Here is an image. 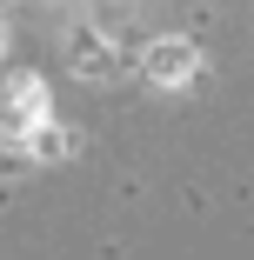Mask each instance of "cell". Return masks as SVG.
<instances>
[{
  "mask_svg": "<svg viewBox=\"0 0 254 260\" xmlns=\"http://www.w3.org/2000/svg\"><path fill=\"white\" fill-rule=\"evenodd\" d=\"M194 60H201V54H194L187 40H154L140 67H147V80H161V87H181V80L194 74Z\"/></svg>",
  "mask_w": 254,
  "mask_h": 260,
  "instance_id": "6da1fadb",
  "label": "cell"
},
{
  "mask_svg": "<svg viewBox=\"0 0 254 260\" xmlns=\"http://www.w3.org/2000/svg\"><path fill=\"white\" fill-rule=\"evenodd\" d=\"M74 67L80 74H114L121 67V47L100 40V34H74Z\"/></svg>",
  "mask_w": 254,
  "mask_h": 260,
  "instance_id": "7a4b0ae2",
  "label": "cell"
},
{
  "mask_svg": "<svg viewBox=\"0 0 254 260\" xmlns=\"http://www.w3.org/2000/svg\"><path fill=\"white\" fill-rule=\"evenodd\" d=\"M0 40H7V27H0Z\"/></svg>",
  "mask_w": 254,
  "mask_h": 260,
  "instance_id": "3957f363",
  "label": "cell"
}]
</instances>
